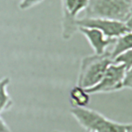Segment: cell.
Returning a JSON list of instances; mask_svg holds the SVG:
<instances>
[{"instance_id":"obj_1","label":"cell","mask_w":132,"mask_h":132,"mask_svg":"<svg viewBox=\"0 0 132 132\" xmlns=\"http://www.w3.org/2000/svg\"><path fill=\"white\" fill-rule=\"evenodd\" d=\"M113 62L110 52L108 51L102 54L85 56L81 60L77 85L86 89L95 86Z\"/></svg>"},{"instance_id":"obj_2","label":"cell","mask_w":132,"mask_h":132,"mask_svg":"<svg viewBox=\"0 0 132 132\" xmlns=\"http://www.w3.org/2000/svg\"><path fill=\"white\" fill-rule=\"evenodd\" d=\"M85 18L126 22L132 12V0H90Z\"/></svg>"},{"instance_id":"obj_3","label":"cell","mask_w":132,"mask_h":132,"mask_svg":"<svg viewBox=\"0 0 132 132\" xmlns=\"http://www.w3.org/2000/svg\"><path fill=\"white\" fill-rule=\"evenodd\" d=\"M70 114L77 122L90 132H126L125 124L117 122L88 107H72Z\"/></svg>"},{"instance_id":"obj_4","label":"cell","mask_w":132,"mask_h":132,"mask_svg":"<svg viewBox=\"0 0 132 132\" xmlns=\"http://www.w3.org/2000/svg\"><path fill=\"white\" fill-rule=\"evenodd\" d=\"M126 71V67L123 64L113 62L108 67L100 82L86 91L91 94L112 93L121 90L124 88V79Z\"/></svg>"},{"instance_id":"obj_5","label":"cell","mask_w":132,"mask_h":132,"mask_svg":"<svg viewBox=\"0 0 132 132\" xmlns=\"http://www.w3.org/2000/svg\"><path fill=\"white\" fill-rule=\"evenodd\" d=\"M77 24L78 27L97 28L106 37L113 39H117L130 32L125 22L113 19L83 17L81 19H77Z\"/></svg>"},{"instance_id":"obj_6","label":"cell","mask_w":132,"mask_h":132,"mask_svg":"<svg viewBox=\"0 0 132 132\" xmlns=\"http://www.w3.org/2000/svg\"><path fill=\"white\" fill-rule=\"evenodd\" d=\"M79 31L86 38L94 50V54H102L107 51V48L113 45L116 39L106 37L101 31L95 28L79 27Z\"/></svg>"},{"instance_id":"obj_7","label":"cell","mask_w":132,"mask_h":132,"mask_svg":"<svg viewBox=\"0 0 132 132\" xmlns=\"http://www.w3.org/2000/svg\"><path fill=\"white\" fill-rule=\"evenodd\" d=\"M90 94L86 89L76 85L70 91V99L72 107H86L90 101Z\"/></svg>"},{"instance_id":"obj_8","label":"cell","mask_w":132,"mask_h":132,"mask_svg":"<svg viewBox=\"0 0 132 132\" xmlns=\"http://www.w3.org/2000/svg\"><path fill=\"white\" fill-rule=\"evenodd\" d=\"M113 45L110 54L112 59L114 60L120 54L132 49V32H128L117 38Z\"/></svg>"},{"instance_id":"obj_9","label":"cell","mask_w":132,"mask_h":132,"mask_svg":"<svg viewBox=\"0 0 132 132\" xmlns=\"http://www.w3.org/2000/svg\"><path fill=\"white\" fill-rule=\"evenodd\" d=\"M10 82L9 77L0 79V114L9 110L13 106L12 99L7 92Z\"/></svg>"},{"instance_id":"obj_10","label":"cell","mask_w":132,"mask_h":132,"mask_svg":"<svg viewBox=\"0 0 132 132\" xmlns=\"http://www.w3.org/2000/svg\"><path fill=\"white\" fill-rule=\"evenodd\" d=\"M114 62L122 63L126 67V70L132 67V49L120 54L113 60Z\"/></svg>"},{"instance_id":"obj_11","label":"cell","mask_w":132,"mask_h":132,"mask_svg":"<svg viewBox=\"0 0 132 132\" xmlns=\"http://www.w3.org/2000/svg\"><path fill=\"white\" fill-rule=\"evenodd\" d=\"M44 0H21L19 8L21 10H27L42 3Z\"/></svg>"},{"instance_id":"obj_12","label":"cell","mask_w":132,"mask_h":132,"mask_svg":"<svg viewBox=\"0 0 132 132\" xmlns=\"http://www.w3.org/2000/svg\"><path fill=\"white\" fill-rule=\"evenodd\" d=\"M124 87L132 89V67L126 70L124 79Z\"/></svg>"},{"instance_id":"obj_13","label":"cell","mask_w":132,"mask_h":132,"mask_svg":"<svg viewBox=\"0 0 132 132\" xmlns=\"http://www.w3.org/2000/svg\"><path fill=\"white\" fill-rule=\"evenodd\" d=\"M0 132H11L5 120L0 116Z\"/></svg>"},{"instance_id":"obj_14","label":"cell","mask_w":132,"mask_h":132,"mask_svg":"<svg viewBox=\"0 0 132 132\" xmlns=\"http://www.w3.org/2000/svg\"><path fill=\"white\" fill-rule=\"evenodd\" d=\"M125 23H126V26H127L128 28L129 31H130V32H132V12L131 15L129 17L128 19L126 20V21L125 22Z\"/></svg>"},{"instance_id":"obj_15","label":"cell","mask_w":132,"mask_h":132,"mask_svg":"<svg viewBox=\"0 0 132 132\" xmlns=\"http://www.w3.org/2000/svg\"><path fill=\"white\" fill-rule=\"evenodd\" d=\"M126 132H132V122L125 124Z\"/></svg>"},{"instance_id":"obj_16","label":"cell","mask_w":132,"mask_h":132,"mask_svg":"<svg viewBox=\"0 0 132 132\" xmlns=\"http://www.w3.org/2000/svg\"><path fill=\"white\" fill-rule=\"evenodd\" d=\"M54 132H68V131H54ZM86 132H90L88 131H86Z\"/></svg>"}]
</instances>
